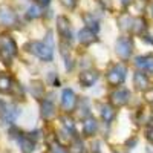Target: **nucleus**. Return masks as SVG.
Returning <instances> with one entry per match:
<instances>
[{"label":"nucleus","mask_w":153,"mask_h":153,"mask_svg":"<svg viewBox=\"0 0 153 153\" xmlns=\"http://www.w3.org/2000/svg\"><path fill=\"white\" fill-rule=\"evenodd\" d=\"M35 2L40 5V6H48L51 3V0H35Z\"/></svg>","instance_id":"nucleus-26"},{"label":"nucleus","mask_w":153,"mask_h":153,"mask_svg":"<svg viewBox=\"0 0 153 153\" xmlns=\"http://www.w3.org/2000/svg\"><path fill=\"white\" fill-rule=\"evenodd\" d=\"M130 100V92L127 89H117L110 94V104L113 107H121L126 106Z\"/></svg>","instance_id":"nucleus-7"},{"label":"nucleus","mask_w":153,"mask_h":153,"mask_svg":"<svg viewBox=\"0 0 153 153\" xmlns=\"http://www.w3.org/2000/svg\"><path fill=\"white\" fill-rule=\"evenodd\" d=\"M126 74H127V69L124 65H121V63H117V65H113L107 74H106V80L110 86H120L124 83L126 80Z\"/></svg>","instance_id":"nucleus-3"},{"label":"nucleus","mask_w":153,"mask_h":153,"mask_svg":"<svg viewBox=\"0 0 153 153\" xmlns=\"http://www.w3.org/2000/svg\"><path fill=\"white\" fill-rule=\"evenodd\" d=\"M146 136H147V139H149L150 143H153V126L149 127V129L146 130Z\"/></svg>","instance_id":"nucleus-25"},{"label":"nucleus","mask_w":153,"mask_h":153,"mask_svg":"<svg viewBox=\"0 0 153 153\" xmlns=\"http://www.w3.org/2000/svg\"><path fill=\"white\" fill-rule=\"evenodd\" d=\"M97 40V32L94 31V29H91V28H83V29H80V32H78V42L81 43V45H84V46H89L91 43H94Z\"/></svg>","instance_id":"nucleus-12"},{"label":"nucleus","mask_w":153,"mask_h":153,"mask_svg":"<svg viewBox=\"0 0 153 153\" xmlns=\"http://www.w3.org/2000/svg\"><path fill=\"white\" fill-rule=\"evenodd\" d=\"M115 51L120 55V58L127 60L130 58L132 52H133V42L130 37H120L117 43H115Z\"/></svg>","instance_id":"nucleus-4"},{"label":"nucleus","mask_w":153,"mask_h":153,"mask_svg":"<svg viewBox=\"0 0 153 153\" xmlns=\"http://www.w3.org/2000/svg\"><path fill=\"white\" fill-rule=\"evenodd\" d=\"M51 152L52 153H68V150L63 147L60 143H52L51 144Z\"/></svg>","instance_id":"nucleus-21"},{"label":"nucleus","mask_w":153,"mask_h":153,"mask_svg":"<svg viewBox=\"0 0 153 153\" xmlns=\"http://www.w3.org/2000/svg\"><path fill=\"white\" fill-rule=\"evenodd\" d=\"M19 23V17L9 8H0V26L12 28Z\"/></svg>","instance_id":"nucleus-9"},{"label":"nucleus","mask_w":153,"mask_h":153,"mask_svg":"<svg viewBox=\"0 0 153 153\" xmlns=\"http://www.w3.org/2000/svg\"><path fill=\"white\" fill-rule=\"evenodd\" d=\"M12 87H14V80L11 78V75H8L6 72H0V92L11 94Z\"/></svg>","instance_id":"nucleus-14"},{"label":"nucleus","mask_w":153,"mask_h":153,"mask_svg":"<svg viewBox=\"0 0 153 153\" xmlns=\"http://www.w3.org/2000/svg\"><path fill=\"white\" fill-rule=\"evenodd\" d=\"M146 28H147V26H146V20H144V19H135V20H133V26H132V31H130V32L141 35V34H144Z\"/></svg>","instance_id":"nucleus-19"},{"label":"nucleus","mask_w":153,"mask_h":153,"mask_svg":"<svg viewBox=\"0 0 153 153\" xmlns=\"http://www.w3.org/2000/svg\"><path fill=\"white\" fill-rule=\"evenodd\" d=\"M69 153H84V147H83V143L80 141V139H75V141L71 144Z\"/></svg>","instance_id":"nucleus-20"},{"label":"nucleus","mask_w":153,"mask_h":153,"mask_svg":"<svg viewBox=\"0 0 153 153\" xmlns=\"http://www.w3.org/2000/svg\"><path fill=\"white\" fill-rule=\"evenodd\" d=\"M121 2H123V5H124V6H127V5H130L132 0H121Z\"/></svg>","instance_id":"nucleus-27"},{"label":"nucleus","mask_w":153,"mask_h":153,"mask_svg":"<svg viewBox=\"0 0 153 153\" xmlns=\"http://www.w3.org/2000/svg\"><path fill=\"white\" fill-rule=\"evenodd\" d=\"M115 115H117V112H115V107L112 104H103L101 106V117H103L104 123L110 124L115 118Z\"/></svg>","instance_id":"nucleus-18"},{"label":"nucleus","mask_w":153,"mask_h":153,"mask_svg":"<svg viewBox=\"0 0 153 153\" xmlns=\"http://www.w3.org/2000/svg\"><path fill=\"white\" fill-rule=\"evenodd\" d=\"M135 65L141 69L143 72H149L153 74V55H141V57H136L135 58Z\"/></svg>","instance_id":"nucleus-10"},{"label":"nucleus","mask_w":153,"mask_h":153,"mask_svg":"<svg viewBox=\"0 0 153 153\" xmlns=\"http://www.w3.org/2000/svg\"><path fill=\"white\" fill-rule=\"evenodd\" d=\"M76 103H78V100L72 89H65L61 92V107L65 112H72L76 107Z\"/></svg>","instance_id":"nucleus-8"},{"label":"nucleus","mask_w":153,"mask_h":153,"mask_svg":"<svg viewBox=\"0 0 153 153\" xmlns=\"http://www.w3.org/2000/svg\"><path fill=\"white\" fill-rule=\"evenodd\" d=\"M20 115V110L11 103H0V118L3 123L11 124L17 120V117Z\"/></svg>","instance_id":"nucleus-5"},{"label":"nucleus","mask_w":153,"mask_h":153,"mask_svg":"<svg viewBox=\"0 0 153 153\" xmlns=\"http://www.w3.org/2000/svg\"><path fill=\"white\" fill-rule=\"evenodd\" d=\"M61 3L65 5L68 9H74L76 6V0H61Z\"/></svg>","instance_id":"nucleus-24"},{"label":"nucleus","mask_w":153,"mask_h":153,"mask_svg":"<svg viewBox=\"0 0 153 153\" xmlns=\"http://www.w3.org/2000/svg\"><path fill=\"white\" fill-rule=\"evenodd\" d=\"M98 130V123L94 117H87L84 121H83V133L86 136H92L95 135Z\"/></svg>","instance_id":"nucleus-15"},{"label":"nucleus","mask_w":153,"mask_h":153,"mask_svg":"<svg viewBox=\"0 0 153 153\" xmlns=\"http://www.w3.org/2000/svg\"><path fill=\"white\" fill-rule=\"evenodd\" d=\"M97 80H98V72H97V71H84V72H81L80 76H78L80 84H83L84 87L94 86V84L97 83Z\"/></svg>","instance_id":"nucleus-13"},{"label":"nucleus","mask_w":153,"mask_h":153,"mask_svg":"<svg viewBox=\"0 0 153 153\" xmlns=\"http://www.w3.org/2000/svg\"><path fill=\"white\" fill-rule=\"evenodd\" d=\"M63 126H65V130H69L71 133L75 132V126H74V121L71 118H63Z\"/></svg>","instance_id":"nucleus-22"},{"label":"nucleus","mask_w":153,"mask_h":153,"mask_svg":"<svg viewBox=\"0 0 153 153\" xmlns=\"http://www.w3.org/2000/svg\"><path fill=\"white\" fill-rule=\"evenodd\" d=\"M57 31H58V35L61 37V40H65V42H71L72 40L71 22L65 16H58L57 17Z\"/></svg>","instance_id":"nucleus-6"},{"label":"nucleus","mask_w":153,"mask_h":153,"mask_svg":"<svg viewBox=\"0 0 153 153\" xmlns=\"http://www.w3.org/2000/svg\"><path fill=\"white\" fill-rule=\"evenodd\" d=\"M17 143H19V146H20V149H22V152L23 153H32L34 152V141L31 139V136H26V135H20L19 138H17Z\"/></svg>","instance_id":"nucleus-16"},{"label":"nucleus","mask_w":153,"mask_h":153,"mask_svg":"<svg viewBox=\"0 0 153 153\" xmlns=\"http://www.w3.org/2000/svg\"><path fill=\"white\" fill-rule=\"evenodd\" d=\"M133 86L138 89V91H147L150 87V80L149 76L143 72V71H138L133 75Z\"/></svg>","instance_id":"nucleus-11"},{"label":"nucleus","mask_w":153,"mask_h":153,"mask_svg":"<svg viewBox=\"0 0 153 153\" xmlns=\"http://www.w3.org/2000/svg\"><path fill=\"white\" fill-rule=\"evenodd\" d=\"M28 51L32 52L37 58L43 60V61H52V58H54L52 45H48L45 42H31V43H28Z\"/></svg>","instance_id":"nucleus-2"},{"label":"nucleus","mask_w":153,"mask_h":153,"mask_svg":"<svg viewBox=\"0 0 153 153\" xmlns=\"http://www.w3.org/2000/svg\"><path fill=\"white\" fill-rule=\"evenodd\" d=\"M28 19H37V17H40V9H38L37 6H31L28 8Z\"/></svg>","instance_id":"nucleus-23"},{"label":"nucleus","mask_w":153,"mask_h":153,"mask_svg":"<svg viewBox=\"0 0 153 153\" xmlns=\"http://www.w3.org/2000/svg\"><path fill=\"white\" fill-rule=\"evenodd\" d=\"M17 54V45L14 42V38L11 35H0V60L5 65H9L12 57H16Z\"/></svg>","instance_id":"nucleus-1"},{"label":"nucleus","mask_w":153,"mask_h":153,"mask_svg":"<svg viewBox=\"0 0 153 153\" xmlns=\"http://www.w3.org/2000/svg\"><path fill=\"white\" fill-rule=\"evenodd\" d=\"M55 115V106L52 103V100H43L42 103V117L45 120H51Z\"/></svg>","instance_id":"nucleus-17"}]
</instances>
